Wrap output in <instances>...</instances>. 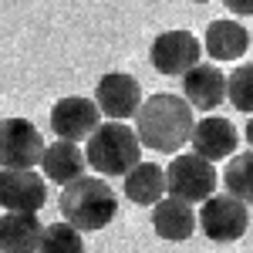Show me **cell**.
I'll list each match as a JSON object with an SVG mask.
<instances>
[{"instance_id":"8992f818","label":"cell","mask_w":253,"mask_h":253,"mask_svg":"<svg viewBox=\"0 0 253 253\" xmlns=\"http://www.w3.org/2000/svg\"><path fill=\"white\" fill-rule=\"evenodd\" d=\"M44 156V138L27 118L0 122V169H34Z\"/></svg>"},{"instance_id":"7a4b0ae2","label":"cell","mask_w":253,"mask_h":253,"mask_svg":"<svg viewBox=\"0 0 253 253\" xmlns=\"http://www.w3.org/2000/svg\"><path fill=\"white\" fill-rule=\"evenodd\" d=\"M58 206H61L64 223H71L81 233H84V230H105L118 216V196L105 179H98V175H81L71 186L61 189Z\"/></svg>"},{"instance_id":"2e32d148","label":"cell","mask_w":253,"mask_h":253,"mask_svg":"<svg viewBox=\"0 0 253 253\" xmlns=\"http://www.w3.org/2000/svg\"><path fill=\"white\" fill-rule=\"evenodd\" d=\"M41 236H44V226H41L38 213L0 216V250L3 253H38Z\"/></svg>"},{"instance_id":"5bb4252c","label":"cell","mask_w":253,"mask_h":253,"mask_svg":"<svg viewBox=\"0 0 253 253\" xmlns=\"http://www.w3.org/2000/svg\"><path fill=\"white\" fill-rule=\"evenodd\" d=\"M84 166H88V159L78 149V142L58 138V142L44 145V156H41V175L44 179H51L58 186H71L75 179L84 175Z\"/></svg>"},{"instance_id":"cb8c5ba5","label":"cell","mask_w":253,"mask_h":253,"mask_svg":"<svg viewBox=\"0 0 253 253\" xmlns=\"http://www.w3.org/2000/svg\"><path fill=\"white\" fill-rule=\"evenodd\" d=\"M250 41H253V31H250Z\"/></svg>"},{"instance_id":"603a6c76","label":"cell","mask_w":253,"mask_h":253,"mask_svg":"<svg viewBox=\"0 0 253 253\" xmlns=\"http://www.w3.org/2000/svg\"><path fill=\"white\" fill-rule=\"evenodd\" d=\"M193 3H210V0H193Z\"/></svg>"},{"instance_id":"ffe728a7","label":"cell","mask_w":253,"mask_h":253,"mask_svg":"<svg viewBox=\"0 0 253 253\" xmlns=\"http://www.w3.org/2000/svg\"><path fill=\"white\" fill-rule=\"evenodd\" d=\"M226 98H230V105L236 112L253 115V61L233 68V75L226 78Z\"/></svg>"},{"instance_id":"44dd1931","label":"cell","mask_w":253,"mask_h":253,"mask_svg":"<svg viewBox=\"0 0 253 253\" xmlns=\"http://www.w3.org/2000/svg\"><path fill=\"white\" fill-rule=\"evenodd\" d=\"M223 3H226V10H230V14H240V17L253 14V0H223Z\"/></svg>"},{"instance_id":"5b68a950","label":"cell","mask_w":253,"mask_h":253,"mask_svg":"<svg viewBox=\"0 0 253 253\" xmlns=\"http://www.w3.org/2000/svg\"><path fill=\"white\" fill-rule=\"evenodd\" d=\"M166 186H169V196L189 203V206L206 203L216 193V169H213V162L199 159L196 152L172 156L169 169H166Z\"/></svg>"},{"instance_id":"277c9868","label":"cell","mask_w":253,"mask_h":253,"mask_svg":"<svg viewBox=\"0 0 253 253\" xmlns=\"http://www.w3.org/2000/svg\"><path fill=\"white\" fill-rule=\"evenodd\" d=\"M250 226V210L230 193H213L199 210V230L210 243H236Z\"/></svg>"},{"instance_id":"e0dca14e","label":"cell","mask_w":253,"mask_h":253,"mask_svg":"<svg viewBox=\"0 0 253 253\" xmlns=\"http://www.w3.org/2000/svg\"><path fill=\"white\" fill-rule=\"evenodd\" d=\"M169 193L166 186V169H159L156 162H138L132 172L125 175V196L138 206H156Z\"/></svg>"},{"instance_id":"ba28073f","label":"cell","mask_w":253,"mask_h":253,"mask_svg":"<svg viewBox=\"0 0 253 253\" xmlns=\"http://www.w3.org/2000/svg\"><path fill=\"white\" fill-rule=\"evenodd\" d=\"M47 203V179L34 169H0V210L41 213Z\"/></svg>"},{"instance_id":"7c38bea8","label":"cell","mask_w":253,"mask_h":253,"mask_svg":"<svg viewBox=\"0 0 253 253\" xmlns=\"http://www.w3.org/2000/svg\"><path fill=\"white\" fill-rule=\"evenodd\" d=\"M182 98L193 105L196 112L213 115L216 108L226 101V75L213 64H196L193 71L182 75Z\"/></svg>"},{"instance_id":"9a60e30c","label":"cell","mask_w":253,"mask_h":253,"mask_svg":"<svg viewBox=\"0 0 253 253\" xmlns=\"http://www.w3.org/2000/svg\"><path fill=\"white\" fill-rule=\"evenodd\" d=\"M250 47V31L240 20H213L206 27V38H203V51L213 61H240Z\"/></svg>"},{"instance_id":"7402d4cb","label":"cell","mask_w":253,"mask_h":253,"mask_svg":"<svg viewBox=\"0 0 253 253\" xmlns=\"http://www.w3.org/2000/svg\"><path fill=\"white\" fill-rule=\"evenodd\" d=\"M243 135H247V142H250V149H253V115H250V122H247V128H243Z\"/></svg>"},{"instance_id":"d6986e66","label":"cell","mask_w":253,"mask_h":253,"mask_svg":"<svg viewBox=\"0 0 253 253\" xmlns=\"http://www.w3.org/2000/svg\"><path fill=\"white\" fill-rule=\"evenodd\" d=\"M38 253H84L81 230H75V226L64 223V219L44 226V236H41V250Z\"/></svg>"},{"instance_id":"6da1fadb","label":"cell","mask_w":253,"mask_h":253,"mask_svg":"<svg viewBox=\"0 0 253 253\" xmlns=\"http://www.w3.org/2000/svg\"><path fill=\"white\" fill-rule=\"evenodd\" d=\"M193 105L182 95H169V91L149 95L135 115V132L142 138V149H156L162 156H175L179 149H186V142L193 138Z\"/></svg>"},{"instance_id":"30bf717a","label":"cell","mask_w":253,"mask_h":253,"mask_svg":"<svg viewBox=\"0 0 253 253\" xmlns=\"http://www.w3.org/2000/svg\"><path fill=\"white\" fill-rule=\"evenodd\" d=\"M95 101L108 122H125V118L138 115V108H142L145 98H142V84L132 75L112 71V75H105L95 84Z\"/></svg>"},{"instance_id":"52a82bcc","label":"cell","mask_w":253,"mask_h":253,"mask_svg":"<svg viewBox=\"0 0 253 253\" xmlns=\"http://www.w3.org/2000/svg\"><path fill=\"white\" fill-rule=\"evenodd\" d=\"M199 54H203V44L189 31H162L149 47L152 68L169 78H182L186 71H193L199 64Z\"/></svg>"},{"instance_id":"9c48e42d","label":"cell","mask_w":253,"mask_h":253,"mask_svg":"<svg viewBox=\"0 0 253 253\" xmlns=\"http://www.w3.org/2000/svg\"><path fill=\"white\" fill-rule=\"evenodd\" d=\"M98 125H101V108H98L95 98L68 95V98H61V101H54V108H51V128L64 142L91 138Z\"/></svg>"},{"instance_id":"4fadbf2b","label":"cell","mask_w":253,"mask_h":253,"mask_svg":"<svg viewBox=\"0 0 253 253\" xmlns=\"http://www.w3.org/2000/svg\"><path fill=\"white\" fill-rule=\"evenodd\" d=\"M196 223H199V216L193 213V206L175 199V196H166L162 203L152 206V230H156L159 240L182 243L196 233Z\"/></svg>"},{"instance_id":"8fae6325","label":"cell","mask_w":253,"mask_h":253,"mask_svg":"<svg viewBox=\"0 0 253 253\" xmlns=\"http://www.w3.org/2000/svg\"><path fill=\"white\" fill-rule=\"evenodd\" d=\"M236 125L230 118H219V115H206L196 122L193 128V138H189V145H193V152L199 159H206V162H223V159H233L236 152Z\"/></svg>"},{"instance_id":"ac0fdd59","label":"cell","mask_w":253,"mask_h":253,"mask_svg":"<svg viewBox=\"0 0 253 253\" xmlns=\"http://www.w3.org/2000/svg\"><path fill=\"white\" fill-rule=\"evenodd\" d=\"M223 186H226V193L236 196L240 203L253 206V149L250 152H240V156H233V159H226Z\"/></svg>"},{"instance_id":"3957f363","label":"cell","mask_w":253,"mask_h":253,"mask_svg":"<svg viewBox=\"0 0 253 253\" xmlns=\"http://www.w3.org/2000/svg\"><path fill=\"white\" fill-rule=\"evenodd\" d=\"M84 159L101 175H128L142 162V138L125 122H101L84 145Z\"/></svg>"}]
</instances>
